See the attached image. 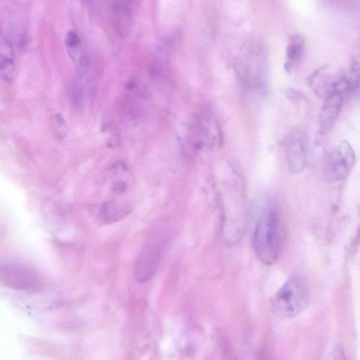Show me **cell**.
<instances>
[{
  "label": "cell",
  "mask_w": 360,
  "mask_h": 360,
  "mask_svg": "<svg viewBox=\"0 0 360 360\" xmlns=\"http://www.w3.org/2000/svg\"><path fill=\"white\" fill-rule=\"evenodd\" d=\"M253 247L259 259L266 265L274 264L278 258L281 249L279 219L272 207L258 218L252 236Z\"/></svg>",
  "instance_id": "obj_1"
},
{
  "label": "cell",
  "mask_w": 360,
  "mask_h": 360,
  "mask_svg": "<svg viewBox=\"0 0 360 360\" xmlns=\"http://www.w3.org/2000/svg\"><path fill=\"white\" fill-rule=\"evenodd\" d=\"M308 285L303 278L294 276L288 279L271 300L276 314L291 318L301 314L309 302Z\"/></svg>",
  "instance_id": "obj_2"
},
{
  "label": "cell",
  "mask_w": 360,
  "mask_h": 360,
  "mask_svg": "<svg viewBox=\"0 0 360 360\" xmlns=\"http://www.w3.org/2000/svg\"><path fill=\"white\" fill-rule=\"evenodd\" d=\"M324 172L330 181H341L349 174L355 162L354 151L347 141H342L328 153Z\"/></svg>",
  "instance_id": "obj_3"
},
{
  "label": "cell",
  "mask_w": 360,
  "mask_h": 360,
  "mask_svg": "<svg viewBox=\"0 0 360 360\" xmlns=\"http://www.w3.org/2000/svg\"><path fill=\"white\" fill-rule=\"evenodd\" d=\"M0 280L6 286L25 291H35L41 286L38 274L30 268L18 263L1 264Z\"/></svg>",
  "instance_id": "obj_4"
},
{
  "label": "cell",
  "mask_w": 360,
  "mask_h": 360,
  "mask_svg": "<svg viewBox=\"0 0 360 360\" xmlns=\"http://www.w3.org/2000/svg\"><path fill=\"white\" fill-rule=\"evenodd\" d=\"M286 154L290 171H302L307 158L306 136L302 131L296 129L289 135L286 143Z\"/></svg>",
  "instance_id": "obj_5"
},
{
  "label": "cell",
  "mask_w": 360,
  "mask_h": 360,
  "mask_svg": "<svg viewBox=\"0 0 360 360\" xmlns=\"http://www.w3.org/2000/svg\"><path fill=\"white\" fill-rule=\"evenodd\" d=\"M160 259V251L153 245L145 246L139 252L134 268V276L139 282L148 281L154 274Z\"/></svg>",
  "instance_id": "obj_6"
},
{
  "label": "cell",
  "mask_w": 360,
  "mask_h": 360,
  "mask_svg": "<svg viewBox=\"0 0 360 360\" xmlns=\"http://www.w3.org/2000/svg\"><path fill=\"white\" fill-rule=\"evenodd\" d=\"M91 212L100 224H110L128 215L130 213V207L124 202L107 201L96 205Z\"/></svg>",
  "instance_id": "obj_7"
},
{
  "label": "cell",
  "mask_w": 360,
  "mask_h": 360,
  "mask_svg": "<svg viewBox=\"0 0 360 360\" xmlns=\"http://www.w3.org/2000/svg\"><path fill=\"white\" fill-rule=\"evenodd\" d=\"M343 95L333 94L324 98L319 113V127L321 133H326L335 125L340 112Z\"/></svg>",
  "instance_id": "obj_8"
},
{
  "label": "cell",
  "mask_w": 360,
  "mask_h": 360,
  "mask_svg": "<svg viewBox=\"0 0 360 360\" xmlns=\"http://www.w3.org/2000/svg\"><path fill=\"white\" fill-rule=\"evenodd\" d=\"M65 46L77 70L79 72L84 71L86 68V60L79 35L73 30L68 32L65 37Z\"/></svg>",
  "instance_id": "obj_9"
},
{
  "label": "cell",
  "mask_w": 360,
  "mask_h": 360,
  "mask_svg": "<svg viewBox=\"0 0 360 360\" xmlns=\"http://www.w3.org/2000/svg\"><path fill=\"white\" fill-rule=\"evenodd\" d=\"M0 69L2 79L11 82L15 75L14 53L6 37H1L0 41Z\"/></svg>",
  "instance_id": "obj_10"
},
{
  "label": "cell",
  "mask_w": 360,
  "mask_h": 360,
  "mask_svg": "<svg viewBox=\"0 0 360 360\" xmlns=\"http://www.w3.org/2000/svg\"><path fill=\"white\" fill-rule=\"evenodd\" d=\"M304 48V37L302 34H295L290 37L286 50V68L290 69L292 63L297 61L301 58Z\"/></svg>",
  "instance_id": "obj_11"
},
{
  "label": "cell",
  "mask_w": 360,
  "mask_h": 360,
  "mask_svg": "<svg viewBox=\"0 0 360 360\" xmlns=\"http://www.w3.org/2000/svg\"><path fill=\"white\" fill-rule=\"evenodd\" d=\"M53 132L57 138L63 139L66 134L67 128L63 117L60 114H55L51 117Z\"/></svg>",
  "instance_id": "obj_12"
},
{
  "label": "cell",
  "mask_w": 360,
  "mask_h": 360,
  "mask_svg": "<svg viewBox=\"0 0 360 360\" xmlns=\"http://www.w3.org/2000/svg\"><path fill=\"white\" fill-rule=\"evenodd\" d=\"M126 184L122 181L115 182L112 186V190L117 193L124 192Z\"/></svg>",
  "instance_id": "obj_13"
}]
</instances>
